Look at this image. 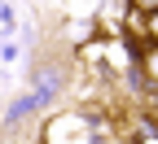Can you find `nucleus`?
Returning a JSON list of instances; mask_svg holds the SVG:
<instances>
[{"instance_id": "1", "label": "nucleus", "mask_w": 158, "mask_h": 144, "mask_svg": "<svg viewBox=\"0 0 158 144\" xmlns=\"http://www.w3.org/2000/svg\"><path fill=\"white\" fill-rule=\"evenodd\" d=\"M35 109H40V96H35V92H27V96H18L13 105H9V114H5V127L13 131L18 122H22V118H31Z\"/></svg>"}, {"instance_id": "2", "label": "nucleus", "mask_w": 158, "mask_h": 144, "mask_svg": "<svg viewBox=\"0 0 158 144\" xmlns=\"http://www.w3.org/2000/svg\"><path fill=\"white\" fill-rule=\"evenodd\" d=\"M145 74L158 83V48H154V53H145Z\"/></svg>"}, {"instance_id": "3", "label": "nucleus", "mask_w": 158, "mask_h": 144, "mask_svg": "<svg viewBox=\"0 0 158 144\" xmlns=\"http://www.w3.org/2000/svg\"><path fill=\"white\" fill-rule=\"evenodd\" d=\"M132 5L141 9V13H158V0H132Z\"/></svg>"}, {"instance_id": "4", "label": "nucleus", "mask_w": 158, "mask_h": 144, "mask_svg": "<svg viewBox=\"0 0 158 144\" xmlns=\"http://www.w3.org/2000/svg\"><path fill=\"white\" fill-rule=\"evenodd\" d=\"M141 144H158V135H145V140H141Z\"/></svg>"}]
</instances>
